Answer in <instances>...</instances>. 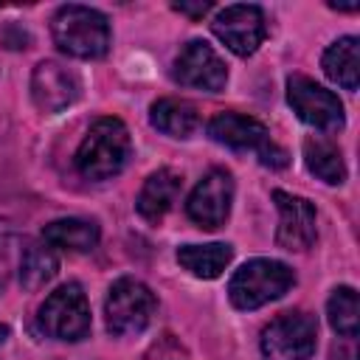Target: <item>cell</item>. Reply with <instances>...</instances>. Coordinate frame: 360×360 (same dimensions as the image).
Segmentation results:
<instances>
[{"mask_svg": "<svg viewBox=\"0 0 360 360\" xmlns=\"http://www.w3.org/2000/svg\"><path fill=\"white\" fill-rule=\"evenodd\" d=\"M129 152H132V141L127 124L121 118L107 115L90 124L87 135L76 149L73 163L84 180H110L127 166Z\"/></svg>", "mask_w": 360, "mask_h": 360, "instance_id": "obj_1", "label": "cell"}, {"mask_svg": "<svg viewBox=\"0 0 360 360\" xmlns=\"http://www.w3.org/2000/svg\"><path fill=\"white\" fill-rule=\"evenodd\" d=\"M51 37L56 48L73 59H101L110 51V22L98 8L90 6H59L51 20Z\"/></svg>", "mask_w": 360, "mask_h": 360, "instance_id": "obj_2", "label": "cell"}, {"mask_svg": "<svg viewBox=\"0 0 360 360\" xmlns=\"http://www.w3.org/2000/svg\"><path fill=\"white\" fill-rule=\"evenodd\" d=\"M292 284H295V273L290 264L278 259H250L231 276L228 298L236 309L250 312L281 298Z\"/></svg>", "mask_w": 360, "mask_h": 360, "instance_id": "obj_3", "label": "cell"}, {"mask_svg": "<svg viewBox=\"0 0 360 360\" xmlns=\"http://www.w3.org/2000/svg\"><path fill=\"white\" fill-rule=\"evenodd\" d=\"M208 138L217 141L219 146L233 149V152H253L270 169H284L287 166V152L270 138V129L253 115L217 112L208 121Z\"/></svg>", "mask_w": 360, "mask_h": 360, "instance_id": "obj_4", "label": "cell"}, {"mask_svg": "<svg viewBox=\"0 0 360 360\" xmlns=\"http://www.w3.org/2000/svg\"><path fill=\"white\" fill-rule=\"evenodd\" d=\"M155 309H158L155 292L132 276H121L118 281H112L104 298V321L112 335L143 332L152 323Z\"/></svg>", "mask_w": 360, "mask_h": 360, "instance_id": "obj_5", "label": "cell"}, {"mask_svg": "<svg viewBox=\"0 0 360 360\" xmlns=\"http://www.w3.org/2000/svg\"><path fill=\"white\" fill-rule=\"evenodd\" d=\"M39 329L53 340H82L90 332V304L82 284L68 281L56 287L39 307Z\"/></svg>", "mask_w": 360, "mask_h": 360, "instance_id": "obj_6", "label": "cell"}, {"mask_svg": "<svg viewBox=\"0 0 360 360\" xmlns=\"http://www.w3.org/2000/svg\"><path fill=\"white\" fill-rule=\"evenodd\" d=\"M318 343V321L307 312H281L262 329L264 360H309Z\"/></svg>", "mask_w": 360, "mask_h": 360, "instance_id": "obj_7", "label": "cell"}, {"mask_svg": "<svg viewBox=\"0 0 360 360\" xmlns=\"http://www.w3.org/2000/svg\"><path fill=\"white\" fill-rule=\"evenodd\" d=\"M287 104L312 129L338 132L346 124L340 98L332 90H326L323 84H318L315 79L304 76V73H292L287 79Z\"/></svg>", "mask_w": 360, "mask_h": 360, "instance_id": "obj_8", "label": "cell"}, {"mask_svg": "<svg viewBox=\"0 0 360 360\" xmlns=\"http://www.w3.org/2000/svg\"><path fill=\"white\" fill-rule=\"evenodd\" d=\"M214 37L233 51L236 56H253L259 51V45L267 37V22H264V11L253 3H233L225 6L214 22H211Z\"/></svg>", "mask_w": 360, "mask_h": 360, "instance_id": "obj_9", "label": "cell"}, {"mask_svg": "<svg viewBox=\"0 0 360 360\" xmlns=\"http://www.w3.org/2000/svg\"><path fill=\"white\" fill-rule=\"evenodd\" d=\"M172 79L183 87L219 93L228 84V68L205 39H191L174 56Z\"/></svg>", "mask_w": 360, "mask_h": 360, "instance_id": "obj_10", "label": "cell"}, {"mask_svg": "<svg viewBox=\"0 0 360 360\" xmlns=\"http://www.w3.org/2000/svg\"><path fill=\"white\" fill-rule=\"evenodd\" d=\"M233 202V177L225 169H211L188 194L186 200V214L194 225L214 231L222 228Z\"/></svg>", "mask_w": 360, "mask_h": 360, "instance_id": "obj_11", "label": "cell"}, {"mask_svg": "<svg viewBox=\"0 0 360 360\" xmlns=\"http://www.w3.org/2000/svg\"><path fill=\"white\" fill-rule=\"evenodd\" d=\"M273 202L278 208V228H276V242L284 250H309L318 236L315 225V205L307 197L290 194L276 188Z\"/></svg>", "mask_w": 360, "mask_h": 360, "instance_id": "obj_12", "label": "cell"}, {"mask_svg": "<svg viewBox=\"0 0 360 360\" xmlns=\"http://www.w3.org/2000/svg\"><path fill=\"white\" fill-rule=\"evenodd\" d=\"M79 96H82V82L62 62L45 59L34 68V73H31V98H34L37 110H42L48 115H56V112L68 110Z\"/></svg>", "mask_w": 360, "mask_h": 360, "instance_id": "obj_13", "label": "cell"}, {"mask_svg": "<svg viewBox=\"0 0 360 360\" xmlns=\"http://www.w3.org/2000/svg\"><path fill=\"white\" fill-rule=\"evenodd\" d=\"M180 188H183V174H180L177 169L163 166V169L152 172V174L146 177V183L141 186V194H138V200H135L138 214H141L146 222H160V219L172 211V205L177 202Z\"/></svg>", "mask_w": 360, "mask_h": 360, "instance_id": "obj_14", "label": "cell"}, {"mask_svg": "<svg viewBox=\"0 0 360 360\" xmlns=\"http://www.w3.org/2000/svg\"><path fill=\"white\" fill-rule=\"evenodd\" d=\"M98 225L79 217L53 219L42 228V242L53 250H70V253H87L98 245Z\"/></svg>", "mask_w": 360, "mask_h": 360, "instance_id": "obj_15", "label": "cell"}, {"mask_svg": "<svg viewBox=\"0 0 360 360\" xmlns=\"http://www.w3.org/2000/svg\"><path fill=\"white\" fill-rule=\"evenodd\" d=\"M149 124L169 138H191L200 129V112L186 98H158L149 107Z\"/></svg>", "mask_w": 360, "mask_h": 360, "instance_id": "obj_16", "label": "cell"}, {"mask_svg": "<svg viewBox=\"0 0 360 360\" xmlns=\"http://www.w3.org/2000/svg\"><path fill=\"white\" fill-rule=\"evenodd\" d=\"M321 68L343 90H357V79H360V39L352 37V34L335 39L323 51Z\"/></svg>", "mask_w": 360, "mask_h": 360, "instance_id": "obj_17", "label": "cell"}, {"mask_svg": "<svg viewBox=\"0 0 360 360\" xmlns=\"http://www.w3.org/2000/svg\"><path fill=\"white\" fill-rule=\"evenodd\" d=\"M233 248L228 242H211V245H183L177 248V264L188 270L194 278H217L231 264Z\"/></svg>", "mask_w": 360, "mask_h": 360, "instance_id": "obj_18", "label": "cell"}, {"mask_svg": "<svg viewBox=\"0 0 360 360\" xmlns=\"http://www.w3.org/2000/svg\"><path fill=\"white\" fill-rule=\"evenodd\" d=\"M304 163H307V169H309L318 180H323V183H329V186H338V183L346 180L343 152L338 149L335 141H326V138H321V135H309V138L304 141Z\"/></svg>", "mask_w": 360, "mask_h": 360, "instance_id": "obj_19", "label": "cell"}, {"mask_svg": "<svg viewBox=\"0 0 360 360\" xmlns=\"http://www.w3.org/2000/svg\"><path fill=\"white\" fill-rule=\"evenodd\" d=\"M56 273H59V259H56L53 248H48L45 242L25 248L22 262H20V284L28 292L42 290L48 281H53Z\"/></svg>", "mask_w": 360, "mask_h": 360, "instance_id": "obj_20", "label": "cell"}, {"mask_svg": "<svg viewBox=\"0 0 360 360\" xmlns=\"http://www.w3.org/2000/svg\"><path fill=\"white\" fill-rule=\"evenodd\" d=\"M326 315L329 323L338 335L343 338H354L360 329V304H357V290L349 284H340L332 290L329 301H326Z\"/></svg>", "mask_w": 360, "mask_h": 360, "instance_id": "obj_21", "label": "cell"}, {"mask_svg": "<svg viewBox=\"0 0 360 360\" xmlns=\"http://www.w3.org/2000/svg\"><path fill=\"white\" fill-rule=\"evenodd\" d=\"M174 11H180V14H188L191 20H197V17H202V14H208L211 11V3L205 0H200V3H174Z\"/></svg>", "mask_w": 360, "mask_h": 360, "instance_id": "obj_22", "label": "cell"}, {"mask_svg": "<svg viewBox=\"0 0 360 360\" xmlns=\"http://www.w3.org/2000/svg\"><path fill=\"white\" fill-rule=\"evenodd\" d=\"M6 335H8V329H6V326H0V343L6 340Z\"/></svg>", "mask_w": 360, "mask_h": 360, "instance_id": "obj_23", "label": "cell"}]
</instances>
